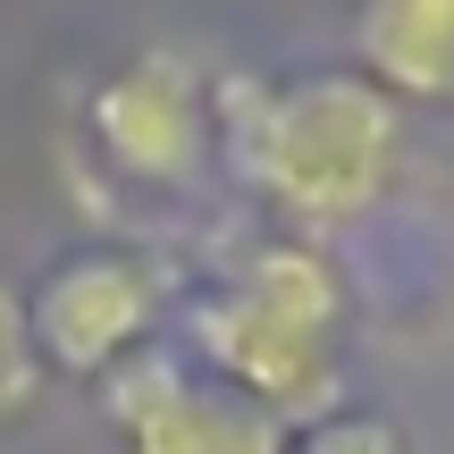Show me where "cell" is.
<instances>
[{"label":"cell","instance_id":"obj_7","mask_svg":"<svg viewBox=\"0 0 454 454\" xmlns=\"http://www.w3.org/2000/svg\"><path fill=\"white\" fill-rule=\"evenodd\" d=\"M286 454H421L404 438V429L387 421V412H354V404H337L328 421H311V429H294V446Z\"/></svg>","mask_w":454,"mask_h":454},{"label":"cell","instance_id":"obj_4","mask_svg":"<svg viewBox=\"0 0 454 454\" xmlns=\"http://www.w3.org/2000/svg\"><path fill=\"white\" fill-rule=\"evenodd\" d=\"M110 429L127 438V454H286L294 429H278L261 404L227 395L219 379L185 371L168 345H135L127 362L93 379Z\"/></svg>","mask_w":454,"mask_h":454},{"label":"cell","instance_id":"obj_6","mask_svg":"<svg viewBox=\"0 0 454 454\" xmlns=\"http://www.w3.org/2000/svg\"><path fill=\"white\" fill-rule=\"evenodd\" d=\"M362 76L395 101H446L454 84V0H362Z\"/></svg>","mask_w":454,"mask_h":454},{"label":"cell","instance_id":"obj_9","mask_svg":"<svg viewBox=\"0 0 454 454\" xmlns=\"http://www.w3.org/2000/svg\"><path fill=\"white\" fill-rule=\"evenodd\" d=\"M446 101H454V84H446Z\"/></svg>","mask_w":454,"mask_h":454},{"label":"cell","instance_id":"obj_8","mask_svg":"<svg viewBox=\"0 0 454 454\" xmlns=\"http://www.w3.org/2000/svg\"><path fill=\"white\" fill-rule=\"evenodd\" d=\"M34 395H43V362L26 337V294L0 286V421H26Z\"/></svg>","mask_w":454,"mask_h":454},{"label":"cell","instance_id":"obj_3","mask_svg":"<svg viewBox=\"0 0 454 454\" xmlns=\"http://www.w3.org/2000/svg\"><path fill=\"white\" fill-rule=\"evenodd\" d=\"M168 303V278L135 244H76L59 253L26 294V337L43 379H84L93 387L110 362L152 345V320Z\"/></svg>","mask_w":454,"mask_h":454},{"label":"cell","instance_id":"obj_2","mask_svg":"<svg viewBox=\"0 0 454 454\" xmlns=\"http://www.w3.org/2000/svg\"><path fill=\"white\" fill-rule=\"evenodd\" d=\"M345 270L311 236H270L244 270L194 303L202 379L261 404L278 429H311L345 395Z\"/></svg>","mask_w":454,"mask_h":454},{"label":"cell","instance_id":"obj_5","mask_svg":"<svg viewBox=\"0 0 454 454\" xmlns=\"http://www.w3.org/2000/svg\"><path fill=\"white\" fill-rule=\"evenodd\" d=\"M93 127L101 160L135 185H194L202 160H211V84L177 59V51H135L127 67L93 84Z\"/></svg>","mask_w":454,"mask_h":454},{"label":"cell","instance_id":"obj_1","mask_svg":"<svg viewBox=\"0 0 454 454\" xmlns=\"http://www.w3.org/2000/svg\"><path fill=\"white\" fill-rule=\"evenodd\" d=\"M211 135L236 168L294 219V236L362 227L404 177V101L379 93L362 67H311V76H219Z\"/></svg>","mask_w":454,"mask_h":454}]
</instances>
